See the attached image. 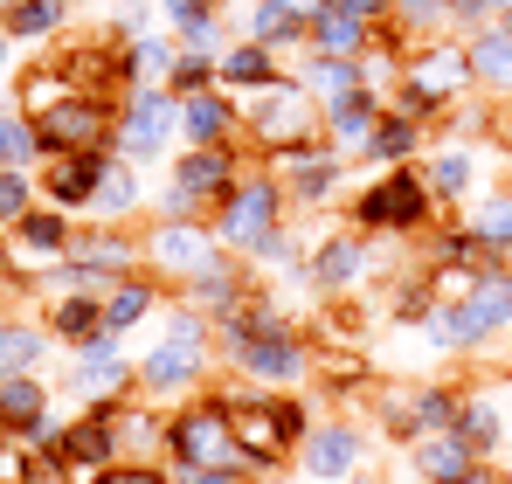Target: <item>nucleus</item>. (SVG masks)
Returning a JSON list of instances; mask_svg holds the SVG:
<instances>
[{
	"label": "nucleus",
	"mask_w": 512,
	"mask_h": 484,
	"mask_svg": "<svg viewBox=\"0 0 512 484\" xmlns=\"http://www.w3.org/2000/svg\"><path fill=\"white\" fill-rule=\"evenodd\" d=\"M229 436H236V457L250 464L256 478L277 471L305 436H312V408L284 388H229Z\"/></svg>",
	"instance_id": "nucleus-1"
},
{
	"label": "nucleus",
	"mask_w": 512,
	"mask_h": 484,
	"mask_svg": "<svg viewBox=\"0 0 512 484\" xmlns=\"http://www.w3.org/2000/svg\"><path fill=\"white\" fill-rule=\"evenodd\" d=\"M243 319L250 332L236 339V346H222V360L250 381V388H298V381H312V346L291 332V319L270 305V291H256L250 305H243Z\"/></svg>",
	"instance_id": "nucleus-2"
},
{
	"label": "nucleus",
	"mask_w": 512,
	"mask_h": 484,
	"mask_svg": "<svg viewBox=\"0 0 512 484\" xmlns=\"http://www.w3.org/2000/svg\"><path fill=\"white\" fill-rule=\"evenodd\" d=\"M464 90H478V83H471V56H464V42L450 35V42H416V49H409L402 83L388 90V104L409 111V118H423V125H436Z\"/></svg>",
	"instance_id": "nucleus-3"
},
{
	"label": "nucleus",
	"mask_w": 512,
	"mask_h": 484,
	"mask_svg": "<svg viewBox=\"0 0 512 484\" xmlns=\"http://www.w3.org/2000/svg\"><path fill=\"white\" fill-rule=\"evenodd\" d=\"M236 104H243V132L263 146V160H277L291 146H326V111H319V97L298 77L270 83L256 97H236Z\"/></svg>",
	"instance_id": "nucleus-4"
},
{
	"label": "nucleus",
	"mask_w": 512,
	"mask_h": 484,
	"mask_svg": "<svg viewBox=\"0 0 512 484\" xmlns=\"http://www.w3.org/2000/svg\"><path fill=\"white\" fill-rule=\"evenodd\" d=\"M215 464H236V436H229V402L222 395H187L167 415V471L173 484L187 471H215Z\"/></svg>",
	"instance_id": "nucleus-5"
},
{
	"label": "nucleus",
	"mask_w": 512,
	"mask_h": 484,
	"mask_svg": "<svg viewBox=\"0 0 512 484\" xmlns=\"http://www.w3.org/2000/svg\"><path fill=\"white\" fill-rule=\"evenodd\" d=\"M429 208H443V201L429 194L423 166H388V173H374V187L353 194V229H367V236H416L429 222Z\"/></svg>",
	"instance_id": "nucleus-6"
},
{
	"label": "nucleus",
	"mask_w": 512,
	"mask_h": 484,
	"mask_svg": "<svg viewBox=\"0 0 512 484\" xmlns=\"http://www.w3.org/2000/svg\"><path fill=\"white\" fill-rule=\"evenodd\" d=\"M284 208H291V194H284V180L263 166V173H243V180H236V194H229L222 208H208V229H215L222 249H236V256L250 263V249L284 222Z\"/></svg>",
	"instance_id": "nucleus-7"
},
{
	"label": "nucleus",
	"mask_w": 512,
	"mask_h": 484,
	"mask_svg": "<svg viewBox=\"0 0 512 484\" xmlns=\"http://www.w3.org/2000/svg\"><path fill=\"white\" fill-rule=\"evenodd\" d=\"M139 270H146V249L125 229L97 222V229H84V236L70 242V263L49 270L42 284H56V298H63V291H111L118 277H139Z\"/></svg>",
	"instance_id": "nucleus-8"
},
{
	"label": "nucleus",
	"mask_w": 512,
	"mask_h": 484,
	"mask_svg": "<svg viewBox=\"0 0 512 484\" xmlns=\"http://www.w3.org/2000/svg\"><path fill=\"white\" fill-rule=\"evenodd\" d=\"M180 139V97L167 83H139L118 97V160L153 166L167 160V146Z\"/></svg>",
	"instance_id": "nucleus-9"
},
{
	"label": "nucleus",
	"mask_w": 512,
	"mask_h": 484,
	"mask_svg": "<svg viewBox=\"0 0 512 484\" xmlns=\"http://www.w3.org/2000/svg\"><path fill=\"white\" fill-rule=\"evenodd\" d=\"M70 388L84 402H132L139 395V360L125 353V332H97L84 346H70Z\"/></svg>",
	"instance_id": "nucleus-10"
},
{
	"label": "nucleus",
	"mask_w": 512,
	"mask_h": 484,
	"mask_svg": "<svg viewBox=\"0 0 512 484\" xmlns=\"http://www.w3.org/2000/svg\"><path fill=\"white\" fill-rule=\"evenodd\" d=\"M367 270H374V236H367V229H333L326 242H305V270H298V277H305L319 298H340Z\"/></svg>",
	"instance_id": "nucleus-11"
},
{
	"label": "nucleus",
	"mask_w": 512,
	"mask_h": 484,
	"mask_svg": "<svg viewBox=\"0 0 512 484\" xmlns=\"http://www.w3.org/2000/svg\"><path fill=\"white\" fill-rule=\"evenodd\" d=\"M139 249H146V270H153V277H180V284L222 256V242H215L208 222H153V229L139 236Z\"/></svg>",
	"instance_id": "nucleus-12"
},
{
	"label": "nucleus",
	"mask_w": 512,
	"mask_h": 484,
	"mask_svg": "<svg viewBox=\"0 0 512 484\" xmlns=\"http://www.w3.org/2000/svg\"><path fill=\"white\" fill-rule=\"evenodd\" d=\"M270 173L284 180L291 208H326V201H340V187H346V160L333 146H291V153L270 160Z\"/></svg>",
	"instance_id": "nucleus-13"
},
{
	"label": "nucleus",
	"mask_w": 512,
	"mask_h": 484,
	"mask_svg": "<svg viewBox=\"0 0 512 484\" xmlns=\"http://www.w3.org/2000/svg\"><path fill=\"white\" fill-rule=\"evenodd\" d=\"M243 173H250V166H243V139H236V146H180V153H173V187H187L201 208H222Z\"/></svg>",
	"instance_id": "nucleus-14"
},
{
	"label": "nucleus",
	"mask_w": 512,
	"mask_h": 484,
	"mask_svg": "<svg viewBox=\"0 0 512 484\" xmlns=\"http://www.w3.org/2000/svg\"><path fill=\"white\" fill-rule=\"evenodd\" d=\"M250 298H256V270L236 249H222L208 270H194V277L180 284V305H194L201 319H229V312H243Z\"/></svg>",
	"instance_id": "nucleus-15"
},
{
	"label": "nucleus",
	"mask_w": 512,
	"mask_h": 484,
	"mask_svg": "<svg viewBox=\"0 0 512 484\" xmlns=\"http://www.w3.org/2000/svg\"><path fill=\"white\" fill-rule=\"evenodd\" d=\"M208 381V346H180V339H153L146 353H139V395H153V402H173V395H194Z\"/></svg>",
	"instance_id": "nucleus-16"
},
{
	"label": "nucleus",
	"mask_w": 512,
	"mask_h": 484,
	"mask_svg": "<svg viewBox=\"0 0 512 484\" xmlns=\"http://www.w3.org/2000/svg\"><path fill=\"white\" fill-rule=\"evenodd\" d=\"M97 180H104V153H42V166H35L42 201L63 215H84L97 201Z\"/></svg>",
	"instance_id": "nucleus-17"
},
{
	"label": "nucleus",
	"mask_w": 512,
	"mask_h": 484,
	"mask_svg": "<svg viewBox=\"0 0 512 484\" xmlns=\"http://www.w3.org/2000/svg\"><path fill=\"white\" fill-rule=\"evenodd\" d=\"M360 450H367V436L353 422H312V436L298 443V471L312 484H346L360 471Z\"/></svg>",
	"instance_id": "nucleus-18"
},
{
	"label": "nucleus",
	"mask_w": 512,
	"mask_h": 484,
	"mask_svg": "<svg viewBox=\"0 0 512 484\" xmlns=\"http://www.w3.org/2000/svg\"><path fill=\"white\" fill-rule=\"evenodd\" d=\"M374 42H381V28H367L340 0H319V7L305 14V49H312V56H353V63H360Z\"/></svg>",
	"instance_id": "nucleus-19"
},
{
	"label": "nucleus",
	"mask_w": 512,
	"mask_h": 484,
	"mask_svg": "<svg viewBox=\"0 0 512 484\" xmlns=\"http://www.w3.org/2000/svg\"><path fill=\"white\" fill-rule=\"evenodd\" d=\"M243 139V104L229 90L180 97V146H236Z\"/></svg>",
	"instance_id": "nucleus-20"
},
{
	"label": "nucleus",
	"mask_w": 512,
	"mask_h": 484,
	"mask_svg": "<svg viewBox=\"0 0 512 484\" xmlns=\"http://www.w3.org/2000/svg\"><path fill=\"white\" fill-rule=\"evenodd\" d=\"M160 21L187 56H222L236 35L222 28V0H160Z\"/></svg>",
	"instance_id": "nucleus-21"
},
{
	"label": "nucleus",
	"mask_w": 512,
	"mask_h": 484,
	"mask_svg": "<svg viewBox=\"0 0 512 484\" xmlns=\"http://www.w3.org/2000/svg\"><path fill=\"white\" fill-rule=\"evenodd\" d=\"M381 111H388V90H353L340 104H326V146L340 160H360L367 139H374V125H381Z\"/></svg>",
	"instance_id": "nucleus-22"
},
{
	"label": "nucleus",
	"mask_w": 512,
	"mask_h": 484,
	"mask_svg": "<svg viewBox=\"0 0 512 484\" xmlns=\"http://www.w3.org/2000/svg\"><path fill=\"white\" fill-rule=\"evenodd\" d=\"M222 90L229 97H256V90H270V83H284L291 70H284V56H270L263 42H250V35H236L229 49H222Z\"/></svg>",
	"instance_id": "nucleus-23"
},
{
	"label": "nucleus",
	"mask_w": 512,
	"mask_h": 484,
	"mask_svg": "<svg viewBox=\"0 0 512 484\" xmlns=\"http://www.w3.org/2000/svg\"><path fill=\"white\" fill-rule=\"evenodd\" d=\"M423 153H429V125H423V118H409V111H395V104H388L360 160H367V166H381V173H388V166H416Z\"/></svg>",
	"instance_id": "nucleus-24"
},
{
	"label": "nucleus",
	"mask_w": 512,
	"mask_h": 484,
	"mask_svg": "<svg viewBox=\"0 0 512 484\" xmlns=\"http://www.w3.org/2000/svg\"><path fill=\"white\" fill-rule=\"evenodd\" d=\"M49 388H42V374H0V436H35L42 422H49Z\"/></svg>",
	"instance_id": "nucleus-25"
},
{
	"label": "nucleus",
	"mask_w": 512,
	"mask_h": 484,
	"mask_svg": "<svg viewBox=\"0 0 512 484\" xmlns=\"http://www.w3.org/2000/svg\"><path fill=\"white\" fill-rule=\"evenodd\" d=\"M160 277L153 270H139V277H118L111 291H104V332H132V325L160 319Z\"/></svg>",
	"instance_id": "nucleus-26"
},
{
	"label": "nucleus",
	"mask_w": 512,
	"mask_h": 484,
	"mask_svg": "<svg viewBox=\"0 0 512 484\" xmlns=\"http://www.w3.org/2000/svg\"><path fill=\"white\" fill-rule=\"evenodd\" d=\"M243 35H250V42H263L270 56H291V49H305V14H298L291 0H250Z\"/></svg>",
	"instance_id": "nucleus-27"
},
{
	"label": "nucleus",
	"mask_w": 512,
	"mask_h": 484,
	"mask_svg": "<svg viewBox=\"0 0 512 484\" xmlns=\"http://www.w3.org/2000/svg\"><path fill=\"white\" fill-rule=\"evenodd\" d=\"M478 464V450L457 436V429H443V436H423V443H409V471L429 484H457L464 471Z\"/></svg>",
	"instance_id": "nucleus-28"
},
{
	"label": "nucleus",
	"mask_w": 512,
	"mask_h": 484,
	"mask_svg": "<svg viewBox=\"0 0 512 484\" xmlns=\"http://www.w3.org/2000/svg\"><path fill=\"white\" fill-rule=\"evenodd\" d=\"M139 208H146L139 166H132V160H104V180H97V201H90V215H97V222H111V229H125Z\"/></svg>",
	"instance_id": "nucleus-29"
},
{
	"label": "nucleus",
	"mask_w": 512,
	"mask_h": 484,
	"mask_svg": "<svg viewBox=\"0 0 512 484\" xmlns=\"http://www.w3.org/2000/svg\"><path fill=\"white\" fill-rule=\"evenodd\" d=\"M464 56H471V83L478 90H506L512 97V35L499 21H485L478 35H464Z\"/></svg>",
	"instance_id": "nucleus-30"
},
{
	"label": "nucleus",
	"mask_w": 512,
	"mask_h": 484,
	"mask_svg": "<svg viewBox=\"0 0 512 484\" xmlns=\"http://www.w3.org/2000/svg\"><path fill=\"white\" fill-rule=\"evenodd\" d=\"M291 77L319 97V111H326V104H340V97H353V90H374L367 70H360L353 56H312V49H305V70H291Z\"/></svg>",
	"instance_id": "nucleus-31"
},
{
	"label": "nucleus",
	"mask_w": 512,
	"mask_h": 484,
	"mask_svg": "<svg viewBox=\"0 0 512 484\" xmlns=\"http://www.w3.org/2000/svg\"><path fill=\"white\" fill-rule=\"evenodd\" d=\"M118 56H125V90L167 83L173 70H180V42H173L167 28H153V35H139V42H118Z\"/></svg>",
	"instance_id": "nucleus-32"
},
{
	"label": "nucleus",
	"mask_w": 512,
	"mask_h": 484,
	"mask_svg": "<svg viewBox=\"0 0 512 484\" xmlns=\"http://www.w3.org/2000/svg\"><path fill=\"white\" fill-rule=\"evenodd\" d=\"M97 332H104V291H63L49 305V339L56 346H84Z\"/></svg>",
	"instance_id": "nucleus-33"
},
{
	"label": "nucleus",
	"mask_w": 512,
	"mask_h": 484,
	"mask_svg": "<svg viewBox=\"0 0 512 484\" xmlns=\"http://www.w3.org/2000/svg\"><path fill=\"white\" fill-rule=\"evenodd\" d=\"M416 166H423V180H429L436 201H464L471 180H478V153H471V146H429Z\"/></svg>",
	"instance_id": "nucleus-34"
},
{
	"label": "nucleus",
	"mask_w": 512,
	"mask_h": 484,
	"mask_svg": "<svg viewBox=\"0 0 512 484\" xmlns=\"http://www.w3.org/2000/svg\"><path fill=\"white\" fill-rule=\"evenodd\" d=\"M63 21H70V0H14L0 14V35L7 42H56Z\"/></svg>",
	"instance_id": "nucleus-35"
},
{
	"label": "nucleus",
	"mask_w": 512,
	"mask_h": 484,
	"mask_svg": "<svg viewBox=\"0 0 512 484\" xmlns=\"http://www.w3.org/2000/svg\"><path fill=\"white\" fill-rule=\"evenodd\" d=\"M423 339L436 353H457V360H471L478 346H485V325L471 319V305H436L423 319Z\"/></svg>",
	"instance_id": "nucleus-36"
},
{
	"label": "nucleus",
	"mask_w": 512,
	"mask_h": 484,
	"mask_svg": "<svg viewBox=\"0 0 512 484\" xmlns=\"http://www.w3.org/2000/svg\"><path fill=\"white\" fill-rule=\"evenodd\" d=\"M49 346L56 339L42 319H0V374H35Z\"/></svg>",
	"instance_id": "nucleus-37"
},
{
	"label": "nucleus",
	"mask_w": 512,
	"mask_h": 484,
	"mask_svg": "<svg viewBox=\"0 0 512 484\" xmlns=\"http://www.w3.org/2000/svg\"><path fill=\"white\" fill-rule=\"evenodd\" d=\"M63 97H77V90H70V77H63L56 63H35V70L14 77V111H21V118H49Z\"/></svg>",
	"instance_id": "nucleus-38"
},
{
	"label": "nucleus",
	"mask_w": 512,
	"mask_h": 484,
	"mask_svg": "<svg viewBox=\"0 0 512 484\" xmlns=\"http://www.w3.org/2000/svg\"><path fill=\"white\" fill-rule=\"evenodd\" d=\"M471 236L485 242L499 263H512V187H499V194H485L478 208H471V222H464Z\"/></svg>",
	"instance_id": "nucleus-39"
},
{
	"label": "nucleus",
	"mask_w": 512,
	"mask_h": 484,
	"mask_svg": "<svg viewBox=\"0 0 512 484\" xmlns=\"http://www.w3.org/2000/svg\"><path fill=\"white\" fill-rule=\"evenodd\" d=\"M464 305H471V319L485 325V339H492V332H512V270H485Z\"/></svg>",
	"instance_id": "nucleus-40"
},
{
	"label": "nucleus",
	"mask_w": 512,
	"mask_h": 484,
	"mask_svg": "<svg viewBox=\"0 0 512 484\" xmlns=\"http://www.w3.org/2000/svg\"><path fill=\"white\" fill-rule=\"evenodd\" d=\"M457 408H464V388H450V381H416V443L457 429Z\"/></svg>",
	"instance_id": "nucleus-41"
},
{
	"label": "nucleus",
	"mask_w": 512,
	"mask_h": 484,
	"mask_svg": "<svg viewBox=\"0 0 512 484\" xmlns=\"http://www.w3.org/2000/svg\"><path fill=\"white\" fill-rule=\"evenodd\" d=\"M457 436H464L478 457H492V450L506 443V415L492 408V395H464V408H457Z\"/></svg>",
	"instance_id": "nucleus-42"
},
{
	"label": "nucleus",
	"mask_w": 512,
	"mask_h": 484,
	"mask_svg": "<svg viewBox=\"0 0 512 484\" xmlns=\"http://www.w3.org/2000/svg\"><path fill=\"white\" fill-rule=\"evenodd\" d=\"M374 422L388 443H416V381H388L374 395Z\"/></svg>",
	"instance_id": "nucleus-43"
},
{
	"label": "nucleus",
	"mask_w": 512,
	"mask_h": 484,
	"mask_svg": "<svg viewBox=\"0 0 512 484\" xmlns=\"http://www.w3.org/2000/svg\"><path fill=\"white\" fill-rule=\"evenodd\" d=\"M0 166H14V173H35V166H42V146H35V118H21V111H0Z\"/></svg>",
	"instance_id": "nucleus-44"
},
{
	"label": "nucleus",
	"mask_w": 512,
	"mask_h": 484,
	"mask_svg": "<svg viewBox=\"0 0 512 484\" xmlns=\"http://www.w3.org/2000/svg\"><path fill=\"white\" fill-rule=\"evenodd\" d=\"M42 208V187H35V173H14V166H0V229H14L21 215H35Z\"/></svg>",
	"instance_id": "nucleus-45"
},
{
	"label": "nucleus",
	"mask_w": 512,
	"mask_h": 484,
	"mask_svg": "<svg viewBox=\"0 0 512 484\" xmlns=\"http://www.w3.org/2000/svg\"><path fill=\"white\" fill-rule=\"evenodd\" d=\"M42 478H49V457H42L35 443L7 436V443H0V484H42Z\"/></svg>",
	"instance_id": "nucleus-46"
},
{
	"label": "nucleus",
	"mask_w": 512,
	"mask_h": 484,
	"mask_svg": "<svg viewBox=\"0 0 512 484\" xmlns=\"http://www.w3.org/2000/svg\"><path fill=\"white\" fill-rule=\"evenodd\" d=\"M222 56H187L180 49V70L167 77V90L173 97H201V90H222V70H215Z\"/></svg>",
	"instance_id": "nucleus-47"
},
{
	"label": "nucleus",
	"mask_w": 512,
	"mask_h": 484,
	"mask_svg": "<svg viewBox=\"0 0 512 484\" xmlns=\"http://www.w3.org/2000/svg\"><path fill=\"white\" fill-rule=\"evenodd\" d=\"M436 312V291H429V277H402L395 284V305H388V319L395 325H423Z\"/></svg>",
	"instance_id": "nucleus-48"
},
{
	"label": "nucleus",
	"mask_w": 512,
	"mask_h": 484,
	"mask_svg": "<svg viewBox=\"0 0 512 484\" xmlns=\"http://www.w3.org/2000/svg\"><path fill=\"white\" fill-rule=\"evenodd\" d=\"M153 215H160V222H208V208H201L187 187H173V180L153 194Z\"/></svg>",
	"instance_id": "nucleus-49"
},
{
	"label": "nucleus",
	"mask_w": 512,
	"mask_h": 484,
	"mask_svg": "<svg viewBox=\"0 0 512 484\" xmlns=\"http://www.w3.org/2000/svg\"><path fill=\"white\" fill-rule=\"evenodd\" d=\"M90 484H173L167 464H132V457H118V464H104Z\"/></svg>",
	"instance_id": "nucleus-50"
},
{
	"label": "nucleus",
	"mask_w": 512,
	"mask_h": 484,
	"mask_svg": "<svg viewBox=\"0 0 512 484\" xmlns=\"http://www.w3.org/2000/svg\"><path fill=\"white\" fill-rule=\"evenodd\" d=\"M312 374H326V381H367V360H353V353H326V360H312Z\"/></svg>",
	"instance_id": "nucleus-51"
},
{
	"label": "nucleus",
	"mask_w": 512,
	"mask_h": 484,
	"mask_svg": "<svg viewBox=\"0 0 512 484\" xmlns=\"http://www.w3.org/2000/svg\"><path fill=\"white\" fill-rule=\"evenodd\" d=\"M180 484H256V471L236 457V464H215V471H187Z\"/></svg>",
	"instance_id": "nucleus-52"
},
{
	"label": "nucleus",
	"mask_w": 512,
	"mask_h": 484,
	"mask_svg": "<svg viewBox=\"0 0 512 484\" xmlns=\"http://www.w3.org/2000/svg\"><path fill=\"white\" fill-rule=\"evenodd\" d=\"M340 7H353V14H360L367 28H381V35L395 28V0H340Z\"/></svg>",
	"instance_id": "nucleus-53"
},
{
	"label": "nucleus",
	"mask_w": 512,
	"mask_h": 484,
	"mask_svg": "<svg viewBox=\"0 0 512 484\" xmlns=\"http://www.w3.org/2000/svg\"><path fill=\"white\" fill-rule=\"evenodd\" d=\"M457 484H512V478L499 471V464H492V457H478V464H471V471H464Z\"/></svg>",
	"instance_id": "nucleus-54"
},
{
	"label": "nucleus",
	"mask_w": 512,
	"mask_h": 484,
	"mask_svg": "<svg viewBox=\"0 0 512 484\" xmlns=\"http://www.w3.org/2000/svg\"><path fill=\"white\" fill-rule=\"evenodd\" d=\"M14 277V242H7V229H0V284Z\"/></svg>",
	"instance_id": "nucleus-55"
},
{
	"label": "nucleus",
	"mask_w": 512,
	"mask_h": 484,
	"mask_svg": "<svg viewBox=\"0 0 512 484\" xmlns=\"http://www.w3.org/2000/svg\"><path fill=\"white\" fill-rule=\"evenodd\" d=\"M346 484H381V478H374V471H353V478H346Z\"/></svg>",
	"instance_id": "nucleus-56"
},
{
	"label": "nucleus",
	"mask_w": 512,
	"mask_h": 484,
	"mask_svg": "<svg viewBox=\"0 0 512 484\" xmlns=\"http://www.w3.org/2000/svg\"><path fill=\"white\" fill-rule=\"evenodd\" d=\"M7 49H14V42H7V35H0V77H7Z\"/></svg>",
	"instance_id": "nucleus-57"
},
{
	"label": "nucleus",
	"mask_w": 512,
	"mask_h": 484,
	"mask_svg": "<svg viewBox=\"0 0 512 484\" xmlns=\"http://www.w3.org/2000/svg\"><path fill=\"white\" fill-rule=\"evenodd\" d=\"M492 21H499V28H506V35H512V7H506V14H492Z\"/></svg>",
	"instance_id": "nucleus-58"
},
{
	"label": "nucleus",
	"mask_w": 512,
	"mask_h": 484,
	"mask_svg": "<svg viewBox=\"0 0 512 484\" xmlns=\"http://www.w3.org/2000/svg\"><path fill=\"white\" fill-rule=\"evenodd\" d=\"M485 7H492V14H506V7H512V0H485Z\"/></svg>",
	"instance_id": "nucleus-59"
},
{
	"label": "nucleus",
	"mask_w": 512,
	"mask_h": 484,
	"mask_svg": "<svg viewBox=\"0 0 512 484\" xmlns=\"http://www.w3.org/2000/svg\"><path fill=\"white\" fill-rule=\"evenodd\" d=\"M409 484H429V478H416V471H409Z\"/></svg>",
	"instance_id": "nucleus-60"
},
{
	"label": "nucleus",
	"mask_w": 512,
	"mask_h": 484,
	"mask_svg": "<svg viewBox=\"0 0 512 484\" xmlns=\"http://www.w3.org/2000/svg\"><path fill=\"white\" fill-rule=\"evenodd\" d=\"M7 7H14V0H0V14H7Z\"/></svg>",
	"instance_id": "nucleus-61"
},
{
	"label": "nucleus",
	"mask_w": 512,
	"mask_h": 484,
	"mask_svg": "<svg viewBox=\"0 0 512 484\" xmlns=\"http://www.w3.org/2000/svg\"><path fill=\"white\" fill-rule=\"evenodd\" d=\"M506 381H512V360H506Z\"/></svg>",
	"instance_id": "nucleus-62"
},
{
	"label": "nucleus",
	"mask_w": 512,
	"mask_h": 484,
	"mask_svg": "<svg viewBox=\"0 0 512 484\" xmlns=\"http://www.w3.org/2000/svg\"><path fill=\"white\" fill-rule=\"evenodd\" d=\"M70 7H84V0H70Z\"/></svg>",
	"instance_id": "nucleus-63"
},
{
	"label": "nucleus",
	"mask_w": 512,
	"mask_h": 484,
	"mask_svg": "<svg viewBox=\"0 0 512 484\" xmlns=\"http://www.w3.org/2000/svg\"><path fill=\"white\" fill-rule=\"evenodd\" d=\"M0 443H7V436H0Z\"/></svg>",
	"instance_id": "nucleus-64"
}]
</instances>
